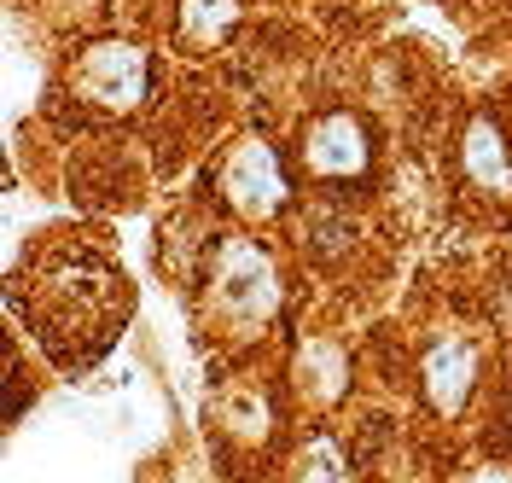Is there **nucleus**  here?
Returning a JSON list of instances; mask_svg holds the SVG:
<instances>
[{"label":"nucleus","mask_w":512,"mask_h":483,"mask_svg":"<svg viewBox=\"0 0 512 483\" xmlns=\"http://www.w3.org/2000/svg\"><path fill=\"white\" fill-rule=\"evenodd\" d=\"M216 291H222L227 309H239V315H262L268 303H274V268L268 257L245 245V239H233L222 251V268H216Z\"/></svg>","instance_id":"nucleus-1"},{"label":"nucleus","mask_w":512,"mask_h":483,"mask_svg":"<svg viewBox=\"0 0 512 483\" xmlns=\"http://www.w3.org/2000/svg\"><path fill=\"white\" fill-rule=\"evenodd\" d=\"M227 198L245 210V216H268L280 198H286V181H280V163L268 146H239L233 163H227Z\"/></svg>","instance_id":"nucleus-2"},{"label":"nucleus","mask_w":512,"mask_h":483,"mask_svg":"<svg viewBox=\"0 0 512 483\" xmlns=\"http://www.w3.org/2000/svg\"><path fill=\"white\" fill-rule=\"evenodd\" d=\"M146 88V59L134 47H94L82 59V94L99 105H134Z\"/></svg>","instance_id":"nucleus-3"},{"label":"nucleus","mask_w":512,"mask_h":483,"mask_svg":"<svg viewBox=\"0 0 512 483\" xmlns=\"http://www.w3.org/2000/svg\"><path fill=\"white\" fill-rule=\"evenodd\" d=\"M425 390H431V402L443 414H454L466 402V390H472V350L460 338H448V344H437L425 355Z\"/></svg>","instance_id":"nucleus-4"},{"label":"nucleus","mask_w":512,"mask_h":483,"mask_svg":"<svg viewBox=\"0 0 512 483\" xmlns=\"http://www.w3.org/2000/svg\"><path fill=\"white\" fill-rule=\"evenodd\" d=\"M309 163L320 175H355L367 163V140H361V129L350 117H326L315 129V140H309Z\"/></svg>","instance_id":"nucleus-5"},{"label":"nucleus","mask_w":512,"mask_h":483,"mask_svg":"<svg viewBox=\"0 0 512 483\" xmlns=\"http://www.w3.org/2000/svg\"><path fill=\"white\" fill-rule=\"evenodd\" d=\"M466 169H472L478 181H489L495 193L512 187V163H507V152H501V134L489 129V123H472V134H466Z\"/></svg>","instance_id":"nucleus-6"},{"label":"nucleus","mask_w":512,"mask_h":483,"mask_svg":"<svg viewBox=\"0 0 512 483\" xmlns=\"http://www.w3.org/2000/svg\"><path fill=\"white\" fill-rule=\"evenodd\" d=\"M227 18H233V0H181V30H187L192 41L222 35Z\"/></svg>","instance_id":"nucleus-7"},{"label":"nucleus","mask_w":512,"mask_h":483,"mask_svg":"<svg viewBox=\"0 0 512 483\" xmlns=\"http://www.w3.org/2000/svg\"><path fill=\"white\" fill-rule=\"evenodd\" d=\"M297 483H350V466H344V454L320 437V443H309V454H303Z\"/></svg>","instance_id":"nucleus-8"},{"label":"nucleus","mask_w":512,"mask_h":483,"mask_svg":"<svg viewBox=\"0 0 512 483\" xmlns=\"http://www.w3.org/2000/svg\"><path fill=\"white\" fill-rule=\"evenodd\" d=\"M472 483H512V478H507V472H478Z\"/></svg>","instance_id":"nucleus-9"}]
</instances>
